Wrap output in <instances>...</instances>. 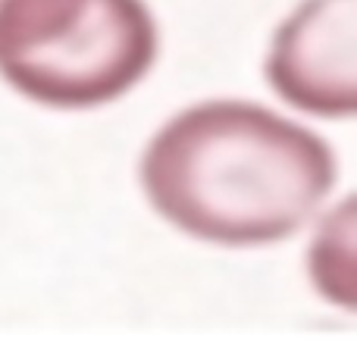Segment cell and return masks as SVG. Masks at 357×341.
Here are the masks:
<instances>
[{
	"label": "cell",
	"mask_w": 357,
	"mask_h": 341,
	"mask_svg": "<svg viewBox=\"0 0 357 341\" xmlns=\"http://www.w3.org/2000/svg\"><path fill=\"white\" fill-rule=\"evenodd\" d=\"M335 179V154L317 132L251 100L176 113L142 157V188L157 216L222 248L291 238Z\"/></svg>",
	"instance_id": "cell-1"
},
{
	"label": "cell",
	"mask_w": 357,
	"mask_h": 341,
	"mask_svg": "<svg viewBox=\"0 0 357 341\" xmlns=\"http://www.w3.org/2000/svg\"><path fill=\"white\" fill-rule=\"evenodd\" d=\"M160 47L144 0H3L0 75L56 110L110 104L151 72Z\"/></svg>",
	"instance_id": "cell-2"
},
{
	"label": "cell",
	"mask_w": 357,
	"mask_h": 341,
	"mask_svg": "<svg viewBox=\"0 0 357 341\" xmlns=\"http://www.w3.org/2000/svg\"><path fill=\"white\" fill-rule=\"evenodd\" d=\"M266 79L301 113L351 116L357 106V0H304L273 38Z\"/></svg>",
	"instance_id": "cell-3"
},
{
	"label": "cell",
	"mask_w": 357,
	"mask_h": 341,
	"mask_svg": "<svg viewBox=\"0 0 357 341\" xmlns=\"http://www.w3.org/2000/svg\"><path fill=\"white\" fill-rule=\"evenodd\" d=\"M0 3H3V0H0Z\"/></svg>",
	"instance_id": "cell-4"
}]
</instances>
